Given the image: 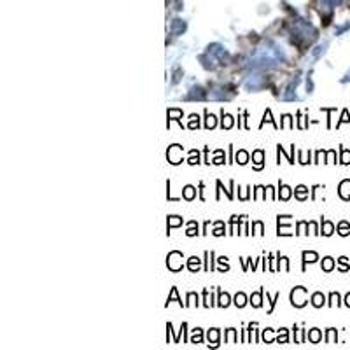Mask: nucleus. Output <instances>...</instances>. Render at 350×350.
I'll return each mask as SVG.
<instances>
[{"label": "nucleus", "instance_id": "obj_1", "mask_svg": "<svg viewBox=\"0 0 350 350\" xmlns=\"http://www.w3.org/2000/svg\"><path fill=\"white\" fill-rule=\"evenodd\" d=\"M315 259H317V254H313V252H303V261H305V263H306V261H308V263H313Z\"/></svg>", "mask_w": 350, "mask_h": 350}, {"label": "nucleus", "instance_id": "obj_2", "mask_svg": "<svg viewBox=\"0 0 350 350\" xmlns=\"http://www.w3.org/2000/svg\"><path fill=\"white\" fill-rule=\"evenodd\" d=\"M184 196H186L187 200H191V198L194 196V187H193V186H186V187H184Z\"/></svg>", "mask_w": 350, "mask_h": 350}, {"label": "nucleus", "instance_id": "obj_3", "mask_svg": "<svg viewBox=\"0 0 350 350\" xmlns=\"http://www.w3.org/2000/svg\"><path fill=\"white\" fill-rule=\"evenodd\" d=\"M236 161H238L240 165H245V163H247V154H245L243 151H240V154H236Z\"/></svg>", "mask_w": 350, "mask_h": 350}, {"label": "nucleus", "instance_id": "obj_4", "mask_svg": "<svg viewBox=\"0 0 350 350\" xmlns=\"http://www.w3.org/2000/svg\"><path fill=\"white\" fill-rule=\"evenodd\" d=\"M219 299H221V301H219V305H221V306H228V305H229V296H228L226 292H224V294H221V298H219Z\"/></svg>", "mask_w": 350, "mask_h": 350}, {"label": "nucleus", "instance_id": "obj_5", "mask_svg": "<svg viewBox=\"0 0 350 350\" xmlns=\"http://www.w3.org/2000/svg\"><path fill=\"white\" fill-rule=\"evenodd\" d=\"M235 305H236V306H243V305H245V296H243V294H236Z\"/></svg>", "mask_w": 350, "mask_h": 350}, {"label": "nucleus", "instance_id": "obj_6", "mask_svg": "<svg viewBox=\"0 0 350 350\" xmlns=\"http://www.w3.org/2000/svg\"><path fill=\"white\" fill-rule=\"evenodd\" d=\"M214 126H215V117L212 114L210 116L207 114V128H214Z\"/></svg>", "mask_w": 350, "mask_h": 350}, {"label": "nucleus", "instance_id": "obj_7", "mask_svg": "<svg viewBox=\"0 0 350 350\" xmlns=\"http://www.w3.org/2000/svg\"><path fill=\"white\" fill-rule=\"evenodd\" d=\"M198 264H200V259H198V257H191V259H189V268H191L193 271H194V268H198Z\"/></svg>", "mask_w": 350, "mask_h": 350}, {"label": "nucleus", "instance_id": "obj_8", "mask_svg": "<svg viewBox=\"0 0 350 350\" xmlns=\"http://www.w3.org/2000/svg\"><path fill=\"white\" fill-rule=\"evenodd\" d=\"M322 303H324V296H320V294H315V296H313V305H315V306H320Z\"/></svg>", "mask_w": 350, "mask_h": 350}, {"label": "nucleus", "instance_id": "obj_9", "mask_svg": "<svg viewBox=\"0 0 350 350\" xmlns=\"http://www.w3.org/2000/svg\"><path fill=\"white\" fill-rule=\"evenodd\" d=\"M182 222V219H175V215L170 219V226H177V224H180Z\"/></svg>", "mask_w": 350, "mask_h": 350}, {"label": "nucleus", "instance_id": "obj_10", "mask_svg": "<svg viewBox=\"0 0 350 350\" xmlns=\"http://www.w3.org/2000/svg\"><path fill=\"white\" fill-rule=\"evenodd\" d=\"M186 233H187V236H193V235H196V233H198V228H196V229H194V228H189Z\"/></svg>", "mask_w": 350, "mask_h": 350}, {"label": "nucleus", "instance_id": "obj_11", "mask_svg": "<svg viewBox=\"0 0 350 350\" xmlns=\"http://www.w3.org/2000/svg\"><path fill=\"white\" fill-rule=\"evenodd\" d=\"M324 268H331V257H326V264H324Z\"/></svg>", "mask_w": 350, "mask_h": 350}, {"label": "nucleus", "instance_id": "obj_12", "mask_svg": "<svg viewBox=\"0 0 350 350\" xmlns=\"http://www.w3.org/2000/svg\"><path fill=\"white\" fill-rule=\"evenodd\" d=\"M347 305H349V306H350V294H349V296H347Z\"/></svg>", "mask_w": 350, "mask_h": 350}]
</instances>
